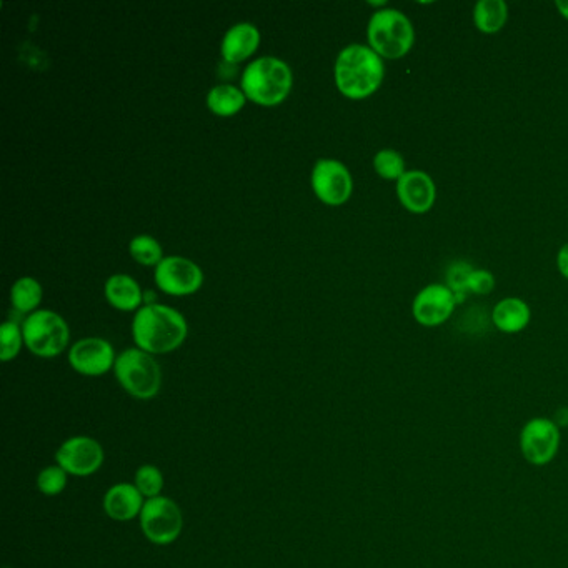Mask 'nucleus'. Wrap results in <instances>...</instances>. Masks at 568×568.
Segmentation results:
<instances>
[{
	"label": "nucleus",
	"mask_w": 568,
	"mask_h": 568,
	"mask_svg": "<svg viewBox=\"0 0 568 568\" xmlns=\"http://www.w3.org/2000/svg\"><path fill=\"white\" fill-rule=\"evenodd\" d=\"M384 60L370 45H347L335 62V82L350 99H365L384 80Z\"/></svg>",
	"instance_id": "obj_1"
},
{
	"label": "nucleus",
	"mask_w": 568,
	"mask_h": 568,
	"mask_svg": "<svg viewBox=\"0 0 568 568\" xmlns=\"http://www.w3.org/2000/svg\"><path fill=\"white\" fill-rule=\"evenodd\" d=\"M135 344L149 354L175 350L187 337L184 315L167 305L145 304L137 310L132 324Z\"/></svg>",
	"instance_id": "obj_2"
},
{
	"label": "nucleus",
	"mask_w": 568,
	"mask_h": 568,
	"mask_svg": "<svg viewBox=\"0 0 568 568\" xmlns=\"http://www.w3.org/2000/svg\"><path fill=\"white\" fill-rule=\"evenodd\" d=\"M292 87V72L284 60L265 55L245 67L242 89L250 99L264 105L279 104Z\"/></svg>",
	"instance_id": "obj_3"
},
{
	"label": "nucleus",
	"mask_w": 568,
	"mask_h": 568,
	"mask_svg": "<svg viewBox=\"0 0 568 568\" xmlns=\"http://www.w3.org/2000/svg\"><path fill=\"white\" fill-rule=\"evenodd\" d=\"M367 37L382 59H402L414 47L415 30L404 12L380 9L370 17Z\"/></svg>",
	"instance_id": "obj_4"
},
{
	"label": "nucleus",
	"mask_w": 568,
	"mask_h": 568,
	"mask_svg": "<svg viewBox=\"0 0 568 568\" xmlns=\"http://www.w3.org/2000/svg\"><path fill=\"white\" fill-rule=\"evenodd\" d=\"M115 377L132 397L154 399L162 387V372L154 357L142 349H127L115 359Z\"/></svg>",
	"instance_id": "obj_5"
},
{
	"label": "nucleus",
	"mask_w": 568,
	"mask_h": 568,
	"mask_svg": "<svg viewBox=\"0 0 568 568\" xmlns=\"http://www.w3.org/2000/svg\"><path fill=\"white\" fill-rule=\"evenodd\" d=\"M22 335L30 352L39 357L62 354L69 344V327L52 310H37L30 314L22 325Z\"/></svg>",
	"instance_id": "obj_6"
},
{
	"label": "nucleus",
	"mask_w": 568,
	"mask_h": 568,
	"mask_svg": "<svg viewBox=\"0 0 568 568\" xmlns=\"http://www.w3.org/2000/svg\"><path fill=\"white\" fill-rule=\"evenodd\" d=\"M182 527L184 517L174 500L164 495L145 500L144 509L140 514V529L152 544H174L182 534Z\"/></svg>",
	"instance_id": "obj_7"
},
{
	"label": "nucleus",
	"mask_w": 568,
	"mask_h": 568,
	"mask_svg": "<svg viewBox=\"0 0 568 568\" xmlns=\"http://www.w3.org/2000/svg\"><path fill=\"white\" fill-rule=\"evenodd\" d=\"M104 457L102 445L87 435H77L65 440L55 454L57 465L74 477H90L97 474L104 464Z\"/></svg>",
	"instance_id": "obj_8"
},
{
	"label": "nucleus",
	"mask_w": 568,
	"mask_h": 568,
	"mask_svg": "<svg viewBox=\"0 0 568 568\" xmlns=\"http://www.w3.org/2000/svg\"><path fill=\"white\" fill-rule=\"evenodd\" d=\"M559 425L550 419H532L520 434V449L525 460L534 465H547L559 452Z\"/></svg>",
	"instance_id": "obj_9"
},
{
	"label": "nucleus",
	"mask_w": 568,
	"mask_h": 568,
	"mask_svg": "<svg viewBox=\"0 0 568 568\" xmlns=\"http://www.w3.org/2000/svg\"><path fill=\"white\" fill-rule=\"evenodd\" d=\"M312 185L317 197L330 205L344 204L354 189L349 169L335 159L317 160L312 172Z\"/></svg>",
	"instance_id": "obj_10"
},
{
	"label": "nucleus",
	"mask_w": 568,
	"mask_h": 568,
	"mask_svg": "<svg viewBox=\"0 0 568 568\" xmlns=\"http://www.w3.org/2000/svg\"><path fill=\"white\" fill-rule=\"evenodd\" d=\"M457 297L444 284H430L415 295L412 314L424 327H437L452 317Z\"/></svg>",
	"instance_id": "obj_11"
},
{
	"label": "nucleus",
	"mask_w": 568,
	"mask_h": 568,
	"mask_svg": "<svg viewBox=\"0 0 568 568\" xmlns=\"http://www.w3.org/2000/svg\"><path fill=\"white\" fill-rule=\"evenodd\" d=\"M204 274L199 265L184 257H165L155 269V282L167 294L187 295L199 289Z\"/></svg>",
	"instance_id": "obj_12"
},
{
	"label": "nucleus",
	"mask_w": 568,
	"mask_h": 568,
	"mask_svg": "<svg viewBox=\"0 0 568 568\" xmlns=\"http://www.w3.org/2000/svg\"><path fill=\"white\" fill-rule=\"evenodd\" d=\"M69 362L79 374L104 375L115 365V355L112 345L99 337L82 339L72 345L69 352Z\"/></svg>",
	"instance_id": "obj_13"
},
{
	"label": "nucleus",
	"mask_w": 568,
	"mask_h": 568,
	"mask_svg": "<svg viewBox=\"0 0 568 568\" xmlns=\"http://www.w3.org/2000/svg\"><path fill=\"white\" fill-rule=\"evenodd\" d=\"M400 204L412 214H427L437 199V187L424 170H407L397 180Z\"/></svg>",
	"instance_id": "obj_14"
},
{
	"label": "nucleus",
	"mask_w": 568,
	"mask_h": 568,
	"mask_svg": "<svg viewBox=\"0 0 568 568\" xmlns=\"http://www.w3.org/2000/svg\"><path fill=\"white\" fill-rule=\"evenodd\" d=\"M145 500L134 484H115L107 490L104 497V512L117 522H129L140 517Z\"/></svg>",
	"instance_id": "obj_15"
},
{
	"label": "nucleus",
	"mask_w": 568,
	"mask_h": 568,
	"mask_svg": "<svg viewBox=\"0 0 568 568\" xmlns=\"http://www.w3.org/2000/svg\"><path fill=\"white\" fill-rule=\"evenodd\" d=\"M260 32L250 22H240L227 30L222 40V55L229 62L247 59L259 45Z\"/></svg>",
	"instance_id": "obj_16"
},
{
	"label": "nucleus",
	"mask_w": 568,
	"mask_h": 568,
	"mask_svg": "<svg viewBox=\"0 0 568 568\" xmlns=\"http://www.w3.org/2000/svg\"><path fill=\"white\" fill-rule=\"evenodd\" d=\"M530 307L527 302L517 297H507L495 305L492 320L495 327L505 334H519L529 325Z\"/></svg>",
	"instance_id": "obj_17"
},
{
	"label": "nucleus",
	"mask_w": 568,
	"mask_h": 568,
	"mask_svg": "<svg viewBox=\"0 0 568 568\" xmlns=\"http://www.w3.org/2000/svg\"><path fill=\"white\" fill-rule=\"evenodd\" d=\"M105 295L110 304L120 310H134L142 302V292L130 275H112L105 284Z\"/></svg>",
	"instance_id": "obj_18"
},
{
	"label": "nucleus",
	"mask_w": 568,
	"mask_h": 568,
	"mask_svg": "<svg viewBox=\"0 0 568 568\" xmlns=\"http://www.w3.org/2000/svg\"><path fill=\"white\" fill-rule=\"evenodd\" d=\"M474 24L484 34H497L509 19V5L504 0H479L474 7Z\"/></svg>",
	"instance_id": "obj_19"
},
{
	"label": "nucleus",
	"mask_w": 568,
	"mask_h": 568,
	"mask_svg": "<svg viewBox=\"0 0 568 568\" xmlns=\"http://www.w3.org/2000/svg\"><path fill=\"white\" fill-rule=\"evenodd\" d=\"M245 94L232 84L215 85L207 95L210 110L219 115H232L244 107Z\"/></svg>",
	"instance_id": "obj_20"
},
{
	"label": "nucleus",
	"mask_w": 568,
	"mask_h": 568,
	"mask_svg": "<svg viewBox=\"0 0 568 568\" xmlns=\"http://www.w3.org/2000/svg\"><path fill=\"white\" fill-rule=\"evenodd\" d=\"M10 299L19 312H29L39 305L40 299H42V287L32 277H22L12 285Z\"/></svg>",
	"instance_id": "obj_21"
},
{
	"label": "nucleus",
	"mask_w": 568,
	"mask_h": 568,
	"mask_svg": "<svg viewBox=\"0 0 568 568\" xmlns=\"http://www.w3.org/2000/svg\"><path fill=\"white\" fill-rule=\"evenodd\" d=\"M134 485L144 499H155L160 497V492L164 489V475L155 465H142L135 472Z\"/></svg>",
	"instance_id": "obj_22"
},
{
	"label": "nucleus",
	"mask_w": 568,
	"mask_h": 568,
	"mask_svg": "<svg viewBox=\"0 0 568 568\" xmlns=\"http://www.w3.org/2000/svg\"><path fill=\"white\" fill-rule=\"evenodd\" d=\"M374 167L382 179L399 180L407 172L405 159L394 149H384L374 157Z\"/></svg>",
	"instance_id": "obj_23"
},
{
	"label": "nucleus",
	"mask_w": 568,
	"mask_h": 568,
	"mask_svg": "<svg viewBox=\"0 0 568 568\" xmlns=\"http://www.w3.org/2000/svg\"><path fill=\"white\" fill-rule=\"evenodd\" d=\"M130 254L137 262L144 265L159 264L162 260V247L150 235H139L130 242Z\"/></svg>",
	"instance_id": "obj_24"
},
{
	"label": "nucleus",
	"mask_w": 568,
	"mask_h": 568,
	"mask_svg": "<svg viewBox=\"0 0 568 568\" xmlns=\"http://www.w3.org/2000/svg\"><path fill=\"white\" fill-rule=\"evenodd\" d=\"M67 477L69 474L60 465H49L44 470H40L39 477H37V489L47 497H55L64 492L67 487Z\"/></svg>",
	"instance_id": "obj_25"
},
{
	"label": "nucleus",
	"mask_w": 568,
	"mask_h": 568,
	"mask_svg": "<svg viewBox=\"0 0 568 568\" xmlns=\"http://www.w3.org/2000/svg\"><path fill=\"white\" fill-rule=\"evenodd\" d=\"M0 339H2V349H0V359L4 362L14 359L15 355L19 354L20 345L24 340L22 330L19 325L14 322H4L0 327Z\"/></svg>",
	"instance_id": "obj_26"
},
{
	"label": "nucleus",
	"mask_w": 568,
	"mask_h": 568,
	"mask_svg": "<svg viewBox=\"0 0 568 568\" xmlns=\"http://www.w3.org/2000/svg\"><path fill=\"white\" fill-rule=\"evenodd\" d=\"M474 267H470L469 264L465 262H457V264L450 267L449 272H447V287H449L452 292H454L455 297H457V302L459 300H464L465 294L469 292L467 289V280H469V275L472 274Z\"/></svg>",
	"instance_id": "obj_27"
},
{
	"label": "nucleus",
	"mask_w": 568,
	"mask_h": 568,
	"mask_svg": "<svg viewBox=\"0 0 568 568\" xmlns=\"http://www.w3.org/2000/svg\"><path fill=\"white\" fill-rule=\"evenodd\" d=\"M495 277L489 270L474 269L467 280V289L477 295H487L494 290Z\"/></svg>",
	"instance_id": "obj_28"
},
{
	"label": "nucleus",
	"mask_w": 568,
	"mask_h": 568,
	"mask_svg": "<svg viewBox=\"0 0 568 568\" xmlns=\"http://www.w3.org/2000/svg\"><path fill=\"white\" fill-rule=\"evenodd\" d=\"M557 265H559L560 274L564 275L565 279L568 280V242L559 250Z\"/></svg>",
	"instance_id": "obj_29"
},
{
	"label": "nucleus",
	"mask_w": 568,
	"mask_h": 568,
	"mask_svg": "<svg viewBox=\"0 0 568 568\" xmlns=\"http://www.w3.org/2000/svg\"><path fill=\"white\" fill-rule=\"evenodd\" d=\"M555 5H557V9H559L560 15L568 20V0H557Z\"/></svg>",
	"instance_id": "obj_30"
},
{
	"label": "nucleus",
	"mask_w": 568,
	"mask_h": 568,
	"mask_svg": "<svg viewBox=\"0 0 568 568\" xmlns=\"http://www.w3.org/2000/svg\"><path fill=\"white\" fill-rule=\"evenodd\" d=\"M562 414H568V410L567 409L559 410V414H557V419H560V415H562ZM559 424L567 425L568 424V417H564V419L559 420ZM559 424H557V425H559Z\"/></svg>",
	"instance_id": "obj_31"
}]
</instances>
